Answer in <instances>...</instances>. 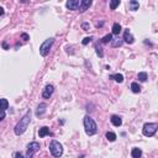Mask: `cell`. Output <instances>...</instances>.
<instances>
[{"instance_id": "26", "label": "cell", "mask_w": 158, "mask_h": 158, "mask_svg": "<svg viewBox=\"0 0 158 158\" xmlns=\"http://www.w3.org/2000/svg\"><path fill=\"white\" fill-rule=\"evenodd\" d=\"M92 40H93V37H92V36H90V37H85V38L82 41V43L85 46V45H88L89 42H92Z\"/></svg>"}, {"instance_id": "25", "label": "cell", "mask_w": 158, "mask_h": 158, "mask_svg": "<svg viewBox=\"0 0 158 158\" xmlns=\"http://www.w3.org/2000/svg\"><path fill=\"white\" fill-rule=\"evenodd\" d=\"M95 48H96V54H98L99 57H102V56H104V52H102V48H101V47L96 46Z\"/></svg>"}, {"instance_id": "27", "label": "cell", "mask_w": 158, "mask_h": 158, "mask_svg": "<svg viewBox=\"0 0 158 158\" xmlns=\"http://www.w3.org/2000/svg\"><path fill=\"white\" fill-rule=\"evenodd\" d=\"M82 27H83V30H84V31H88L89 30V23L88 22H83L82 23Z\"/></svg>"}, {"instance_id": "20", "label": "cell", "mask_w": 158, "mask_h": 158, "mask_svg": "<svg viewBox=\"0 0 158 158\" xmlns=\"http://www.w3.org/2000/svg\"><path fill=\"white\" fill-rule=\"evenodd\" d=\"M137 78H138V80H140V82H146V80H147V73H146V72H140V73H138V76H137Z\"/></svg>"}, {"instance_id": "22", "label": "cell", "mask_w": 158, "mask_h": 158, "mask_svg": "<svg viewBox=\"0 0 158 158\" xmlns=\"http://www.w3.org/2000/svg\"><path fill=\"white\" fill-rule=\"evenodd\" d=\"M120 3H121L120 0H112V1L110 3V9H111V10H115L116 7L120 5Z\"/></svg>"}, {"instance_id": "1", "label": "cell", "mask_w": 158, "mask_h": 158, "mask_svg": "<svg viewBox=\"0 0 158 158\" xmlns=\"http://www.w3.org/2000/svg\"><path fill=\"white\" fill-rule=\"evenodd\" d=\"M31 121V111H27L25 115L22 116V118H20V121L17 122V125L15 126V135H22L23 132L27 130V127H29V124Z\"/></svg>"}, {"instance_id": "31", "label": "cell", "mask_w": 158, "mask_h": 158, "mask_svg": "<svg viewBox=\"0 0 158 158\" xmlns=\"http://www.w3.org/2000/svg\"><path fill=\"white\" fill-rule=\"evenodd\" d=\"M3 15H4V9L0 6V16H3Z\"/></svg>"}, {"instance_id": "21", "label": "cell", "mask_w": 158, "mask_h": 158, "mask_svg": "<svg viewBox=\"0 0 158 158\" xmlns=\"http://www.w3.org/2000/svg\"><path fill=\"white\" fill-rule=\"evenodd\" d=\"M106 138H108L110 142L116 141V133H114V132H106Z\"/></svg>"}, {"instance_id": "32", "label": "cell", "mask_w": 158, "mask_h": 158, "mask_svg": "<svg viewBox=\"0 0 158 158\" xmlns=\"http://www.w3.org/2000/svg\"><path fill=\"white\" fill-rule=\"evenodd\" d=\"M3 47H4L5 50H7V43H6V42H3Z\"/></svg>"}, {"instance_id": "17", "label": "cell", "mask_w": 158, "mask_h": 158, "mask_svg": "<svg viewBox=\"0 0 158 158\" xmlns=\"http://www.w3.org/2000/svg\"><path fill=\"white\" fill-rule=\"evenodd\" d=\"M9 108V101L6 100V99H0V110H5Z\"/></svg>"}, {"instance_id": "13", "label": "cell", "mask_w": 158, "mask_h": 158, "mask_svg": "<svg viewBox=\"0 0 158 158\" xmlns=\"http://www.w3.org/2000/svg\"><path fill=\"white\" fill-rule=\"evenodd\" d=\"M131 156H132V158H141L142 149L141 148H137V147H133L132 151H131Z\"/></svg>"}, {"instance_id": "16", "label": "cell", "mask_w": 158, "mask_h": 158, "mask_svg": "<svg viewBox=\"0 0 158 158\" xmlns=\"http://www.w3.org/2000/svg\"><path fill=\"white\" fill-rule=\"evenodd\" d=\"M110 78L114 79V80L117 82V83H122V82H124V76H122V74H120V73L112 74V76H110Z\"/></svg>"}, {"instance_id": "28", "label": "cell", "mask_w": 158, "mask_h": 158, "mask_svg": "<svg viewBox=\"0 0 158 158\" xmlns=\"http://www.w3.org/2000/svg\"><path fill=\"white\" fill-rule=\"evenodd\" d=\"M21 38L23 40V41H29L30 37H29V35L27 33H21Z\"/></svg>"}, {"instance_id": "4", "label": "cell", "mask_w": 158, "mask_h": 158, "mask_svg": "<svg viewBox=\"0 0 158 158\" xmlns=\"http://www.w3.org/2000/svg\"><path fill=\"white\" fill-rule=\"evenodd\" d=\"M50 152L52 153L53 157H61L63 155V147H62V145L59 143L58 141H56V140L51 141V143H50Z\"/></svg>"}, {"instance_id": "11", "label": "cell", "mask_w": 158, "mask_h": 158, "mask_svg": "<svg viewBox=\"0 0 158 158\" xmlns=\"http://www.w3.org/2000/svg\"><path fill=\"white\" fill-rule=\"evenodd\" d=\"M46 108H47V104H45V102H41V104L37 106L36 115H37V116H42L43 114L46 112Z\"/></svg>"}, {"instance_id": "5", "label": "cell", "mask_w": 158, "mask_h": 158, "mask_svg": "<svg viewBox=\"0 0 158 158\" xmlns=\"http://www.w3.org/2000/svg\"><path fill=\"white\" fill-rule=\"evenodd\" d=\"M53 42H54V38L51 37V38H47L46 41L40 46V54H41L42 57H46L47 54L50 53V50H51V47H52Z\"/></svg>"}, {"instance_id": "10", "label": "cell", "mask_w": 158, "mask_h": 158, "mask_svg": "<svg viewBox=\"0 0 158 158\" xmlns=\"http://www.w3.org/2000/svg\"><path fill=\"white\" fill-rule=\"evenodd\" d=\"M90 5H92V0H82L80 5H79V11H80V13H84V11H86L89 9Z\"/></svg>"}, {"instance_id": "15", "label": "cell", "mask_w": 158, "mask_h": 158, "mask_svg": "<svg viewBox=\"0 0 158 158\" xmlns=\"http://www.w3.org/2000/svg\"><path fill=\"white\" fill-rule=\"evenodd\" d=\"M129 6H130V10L136 11V10H138V7H140V4H138V1H135V0H131V1L129 3Z\"/></svg>"}, {"instance_id": "19", "label": "cell", "mask_w": 158, "mask_h": 158, "mask_svg": "<svg viewBox=\"0 0 158 158\" xmlns=\"http://www.w3.org/2000/svg\"><path fill=\"white\" fill-rule=\"evenodd\" d=\"M131 90H132L133 93H136V94H137V93H140V92H141V86L138 85V83L133 82L132 84H131Z\"/></svg>"}, {"instance_id": "8", "label": "cell", "mask_w": 158, "mask_h": 158, "mask_svg": "<svg viewBox=\"0 0 158 158\" xmlns=\"http://www.w3.org/2000/svg\"><path fill=\"white\" fill-rule=\"evenodd\" d=\"M124 41H125L126 43H129V45H132V43L135 42V37L132 36L131 31H130L129 29L125 30V32H124Z\"/></svg>"}, {"instance_id": "6", "label": "cell", "mask_w": 158, "mask_h": 158, "mask_svg": "<svg viewBox=\"0 0 158 158\" xmlns=\"http://www.w3.org/2000/svg\"><path fill=\"white\" fill-rule=\"evenodd\" d=\"M40 149V143L38 142H31L27 145V152H26V158H33V155Z\"/></svg>"}, {"instance_id": "7", "label": "cell", "mask_w": 158, "mask_h": 158, "mask_svg": "<svg viewBox=\"0 0 158 158\" xmlns=\"http://www.w3.org/2000/svg\"><path fill=\"white\" fill-rule=\"evenodd\" d=\"M53 92H54V86L51 85V84H48V85H46L45 89L42 90V96L45 98V99H50L51 96H52Z\"/></svg>"}, {"instance_id": "14", "label": "cell", "mask_w": 158, "mask_h": 158, "mask_svg": "<svg viewBox=\"0 0 158 158\" xmlns=\"http://www.w3.org/2000/svg\"><path fill=\"white\" fill-rule=\"evenodd\" d=\"M47 135H51V132H50V129L47 127V126H43V127L40 129V131H38V136L40 137H45Z\"/></svg>"}, {"instance_id": "24", "label": "cell", "mask_w": 158, "mask_h": 158, "mask_svg": "<svg viewBox=\"0 0 158 158\" xmlns=\"http://www.w3.org/2000/svg\"><path fill=\"white\" fill-rule=\"evenodd\" d=\"M122 43H124V41L120 40V38L112 40V47H120V46H122Z\"/></svg>"}, {"instance_id": "29", "label": "cell", "mask_w": 158, "mask_h": 158, "mask_svg": "<svg viewBox=\"0 0 158 158\" xmlns=\"http://www.w3.org/2000/svg\"><path fill=\"white\" fill-rule=\"evenodd\" d=\"M5 118V111L4 110H0V121H3Z\"/></svg>"}, {"instance_id": "3", "label": "cell", "mask_w": 158, "mask_h": 158, "mask_svg": "<svg viewBox=\"0 0 158 158\" xmlns=\"http://www.w3.org/2000/svg\"><path fill=\"white\" fill-rule=\"evenodd\" d=\"M157 127H158V125L156 122H147V124L143 125L142 133L147 137H152V136H155V133L157 132Z\"/></svg>"}, {"instance_id": "9", "label": "cell", "mask_w": 158, "mask_h": 158, "mask_svg": "<svg viewBox=\"0 0 158 158\" xmlns=\"http://www.w3.org/2000/svg\"><path fill=\"white\" fill-rule=\"evenodd\" d=\"M79 5H80V1H79V0H68L66 4V6L68 7L69 10H78Z\"/></svg>"}, {"instance_id": "30", "label": "cell", "mask_w": 158, "mask_h": 158, "mask_svg": "<svg viewBox=\"0 0 158 158\" xmlns=\"http://www.w3.org/2000/svg\"><path fill=\"white\" fill-rule=\"evenodd\" d=\"M14 157H15V158H23V156H22L20 152H16V153H15Z\"/></svg>"}, {"instance_id": "2", "label": "cell", "mask_w": 158, "mask_h": 158, "mask_svg": "<svg viewBox=\"0 0 158 158\" xmlns=\"http://www.w3.org/2000/svg\"><path fill=\"white\" fill-rule=\"evenodd\" d=\"M83 124H84L85 133L88 136H93V135H95V133H96V131H98L96 122L94 121L90 116H85L84 117V121H83Z\"/></svg>"}, {"instance_id": "12", "label": "cell", "mask_w": 158, "mask_h": 158, "mask_svg": "<svg viewBox=\"0 0 158 158\" xmlns=\"http://www.w3.org/2000/svg\"><path fill=\"white\" fill-rule=\"evenodd\" d=\"M110 120H111V124H112L114 126H116V127H118V126H121V125H122V120H121V117H120V116H117V115H112Z\"/></svg>"}, {"instance_id": "18", "label": "cell", "mask_w": 158, "mask_h": 158, "mask_svg": "<svg viewBox=\"0 0 158 158\" xmlns=\"http://www.w3.org/2000/svg\"><path fill=\"white\" fill-rule=\"evenodd\" d=\"M121 32V25L120 23H114V26H112V33L114 35H118Z\"/></svg>"}, {"instance_id": "23", "label": "cell", "mask_w": 158, "mask_h": 158, "mask_svg": "<svg viewBox=\"0 0 158 158\" xmlns=\"http://www.w3.org/2000/svg\"><path fill=\"white\" fill-rule=\"evenodd\" d=\"M111 41H112V35L111 33L106 35V36H104V37H102V40H101L102 43H108V42H111Z\"/></svg>"}]
</instances>
